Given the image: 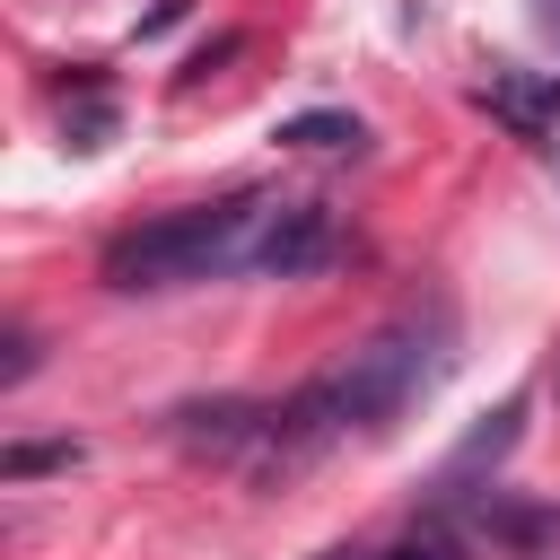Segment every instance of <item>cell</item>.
<instances>
[{
	"mask_svg": "<svg viewBox=\"0 0 560 560\" xmlns=\"http://www.w3.org/2000/svg\"><path fill=\"white\" fill-rule=\"evenodd\" d=\"M446 368V315H411V324H385L368 350H350L341 368H324L315 385H298L289 402H271V429H262V464H306L324 446H341L350 429H385L402 402H420Z\"/></svg>",
	"mask_w": 560,
	"mask_h": 560,
	"instance_id": "6da1fadb",
	"label": "cell"
},
{
	"mask_svg": "<svg viewBox=\"0 0 560 560\" xmlns=\"http://www.w3.org/2000/svg\"><path fill=\"white\" fill-rule=\"evenodd\" d=\"M254 228H262V201H254V192L166 210V219L122 228V236L105 245V280H114V289H184V280L245 271V262H254Z\"/></svg>",
	"mask_w": 560,
	"mask_h": 560,
	"instance_id": "7a4b0ae2",
	"label": "cell"
},
{
	"mask_svg": "<svg viewBox=\"0 0 560 560\" xmlns=\"http://www.w3.org/2000/svg\"><path fill=\"white\" fill-rule=\"evenodd\" d=\"M341 254V228L324 201H262V228H254V262L245 271H271V280H306Z\"/></svg>",
	"mask_w": 560,
	"mask_h": 560,
	"instance_id": "3957f363",
	"label": "cell"
},
{
	"mask_svg": "<svg viewBox=\"0 0 560 560\" xmlns=\"http://www.w3.org/2000/svg\"><path fill=\"white\" fill-rule=\"evenodd\" d=\"M481 105H490L508 131L542 140V131L560 122V70H490V79H481Z\"/></svg>",
	"mask_w": 560,
	"mask_h": 560,
	"instance_id": "277c9868",
	"label": "cell"
},
{
	"mask_svg": "<svg viewBox=\"0 0 560 560\" xmlns=\"http://www.w3.org/2000/svg\"><path fill=\"white\" fill-rule=\"evenodd\" d=\"M262 429H271V411H254V402H192V411H175V438L201 446V455H245V446H262Z\"/></svg>",
	"mask_w": 560,
	"mask_h": 560,
	"instance_id": "5b68a950",
	"label": "cell"
},
{
	"mask_svg": "<svg viewBox=\"0 0 560 560\" xmlns=\"http://www.w3.org/2000/svg\"><path fill=\"white\" fill-rule=\"evenodd\" d=\"M481 525L525 560H560V508H481Z\"/></svg>",
	"mask_w": 560,
	"mask_h": 560,
	"instance_id": "8992f818",
	"label": "cell"
},
{
	"mask_svg": "<svg viewBox=\"0 0 560 560\" xmlns=\"http://www.w3.org/2000/svg\"><path fill=\"white\" fill-rule=\"evenodd\" d=\"M350 140H359L350 114H289L280 122V149H350Z\"/></svg>",
	"mask_w": 560,
	"mask_h": 560,
	"instance_id": "52a82bcc",
	"label": "cell"
},
{
	"mask_svg": "<svg viewBox=\"0 0 560 560\" xmlns=\"http://www.w3.org/2000/svg\"><path fill=\"white\" fill-rule=\"evenodd\" d=\"M52 464H79V438H26V446H9L0 455V481H35V472H52Z\"/></svg>",
	"mask_w": 560,
	"mask_h": 560,
	"instance_id": "ba28073f",
	"label": "cell"
},
{
	"mask_svg": "<svg viewBox=\"0 0 560 560\" xmlns=\"http://www.w3.org/2000/svg\"><path fill=\"white\" fill-rule=\"evenodd\" d=\"M324 560H464L446 534H402V542H385V551H324Z\"/></svg>",
	"mask_w": 560,
	"mask_h": 560,
	"instance_id": "9c48e42d",
	"label": "cell"
},
{
	"mask_svg": "<svg viewBox=\"0 0 560 560\" xmlns=\"http://www.w3.org/2000/svg\"><path fill=\"white\" fill-rule=\"evenodd\" d=\"M35 368V332H9V359H0V385H26Z\"/></svg>",
	"mask_w": 560,
	"mask_h": 560,
	"instance_id": "30bf717a",
	"label": "cell"
},
{
	"mask_svg": "<svg viewBox=\"0 0 560 560\" xmlns=\"http://www.w3.org/2000/svg\"><path fill=\"white\" fill-rule=\"evenodd\" d=\"M534 26H542V35H560V0H534Z\"/></svg>",
	"mask_w": 560,
	"mask_h": 560,
	"instance_id": "8fae6325",
	"label": "cell"
}]
</instances>
